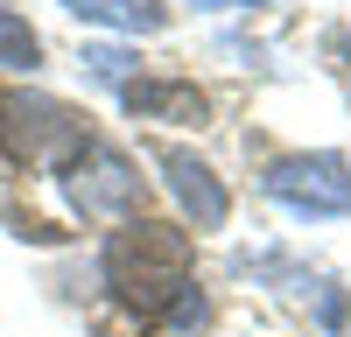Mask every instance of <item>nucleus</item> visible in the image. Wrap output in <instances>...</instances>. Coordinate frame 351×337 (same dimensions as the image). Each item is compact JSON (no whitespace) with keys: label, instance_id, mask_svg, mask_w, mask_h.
<instances>
[{"label":"nucleus","instance_id":"obj_1","mask_svg":"<svg viewBox=\"0 0 351 337\" xmlns=\"http://www.w3.org/2000/svg\"><path fill=\"white\" fill-rule=\"evenodd\" d=\"M106 281L112 295L141 316H197V295H190V232H176L162 218H127L106 246Z\"/></svg>","mask_w":351,"mask_h":337},{"label":"nucleus","instance_id":"obj_2","mask_svg":"<svg viewBox=\"0 0 351 337\" xmlns=\"http://www.w3.org/2000/svg\"><path fill=\"white\" fill-rule=\"evenodd\" d=\"M0 140H8L14 162H77L84 148V120L64 99H43V92H14L0 99Z\"/></svg>","mask_w":351,"mask_h":337},{"label":"nucleus","instance_id":"obj_3","mask_svg":"<svg viewBox=\"0 0 351 337\" xmlns=\"http://www.w3.org/2000/svg\"><path fill=\"white\" fill-rule=\"evenodd\" d=\"M267 197L302 218H337L351 211V168L337 155H281L267 168Z\"/></svg>","mask_w":351,"mask_h":337},{"label":"nucleus","instance_id":"obj_4","mask_svg":"<svg viewBox=\"0 0 351 337\" xmlns=\"http://www.w3.org/2000/svg\"><path fill=\"white\" fill-rule=\"evenodd\" d=\"M71 204L84 218H127L141 204V168L120 148H106V140H84L71 162Z\"/></svg>","mask_w":351,"mask_h":337},{"label":"nucleus","instance_id":"obj_5","mask_svg":"<svg viewBox=\"0 0 351 337\" xmlns=\"http://www.w3.org/2000/svg\"><path fill=\"white\" fill-rule=\"evenodd\" d=\"M155 162L169 168V190L183 197V211L204 225V232H218V225H225V211H232V204H225V190H218V176H211V168H204L197 155H183V148H162Z\"/></svg>","mask_w":351,"mask_h":337},{"label":"nucleus","instance_id":"obj_6","mask_svg":"<svg viewBox=\"0 0 351 337\" xmlns=\"http://www.w3.org/2000/svg\"><path fill=\"white\" fill-rule=\"evenodd\" d=\"M120 99L148 120H204V92L197 84H120Z\"/></svg>","mask_w":351,"mask_h":337},{"label":"nucleus","instance_id":"obj_7","mask_svg":"<svg viewBox=\"0 0 351 337\" xmlns=\"http://www.w3.org/2000/svg\"><path fill=\"white\" fill-rule=\"evenodd\" d=\"M64 8L84 14V21H106V28H134V36L162 28V8H155V0H64Z\"/></svg>","mask_w":351,"mask_h":337},{"label":"nucleus","instance_id":"obj_8","mask_svg":"<svg viewBox=\"0 0 351 337\" xmlns=\"http://www.w3.org/2000/svg\"><path fill=\"white\" fill-rule=\"evenodd\" d=\"M43 56V42H36V28H28L21 14H8L0 8V64H14V71H28Z\"/></svg>","mask_w":351,"mask_h":337}]
</instances>
